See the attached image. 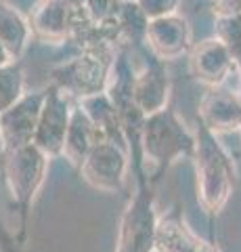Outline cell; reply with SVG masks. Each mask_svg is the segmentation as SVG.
Segmentation results:
<instances>
[{
  "mask_svg": "<svg viewBox=\"0 0 241 252\" xmlns=\"http://www.w3.org/2000/svg\"><path fill=\"white\" fill-rule=\"evenodd\" d=\"M72 114L74 109H69V101L63 97V89L51 86L46 91L40 120H38L36 135H34V145L40 147L49 158L63 154Z\"/></svg>",
  "mask_w": 241,
  "mask_h": 252,
  "instance_id": "7",
  "label": "cell"
},
{
  "mask_svg": "<svg viewBox=\"0 0 241 252\" xmlns=\"http://www.w3.org/2000/svg\"><path fill=\"white\" fill-rule=\"evenodd\" d=\"M231 53L218 38L204 40L191 53V69L197 78L206 82H218L231 65Z\"/></svg>",
  "mask_w": 241,
  "mask_h": 252,
  "instance_id": "15",
  "label": "cell"
},
{
  "mask_svg": "<svg viewBox=\"0 0 241 252\" xmlns=\"http://www.w3.org/2000/svg\"><path fill=\"white\" fill-rule=\"evenodd\" d=\"M155 250L158 252H216L199 240L176 215H168L158 220L155 227Z\"/></svg>",
  "mask_w": 241,
  "mask_h": 252,
  "instance_id": "12",
  "label": "cell"
},
{
  "mask_svg": "<svg viewBox=\"0 0 241 252\" xmlns=\"http://www.w3.org/2000/svg\"><path fill=\"white\" fill-rule=\"evenodd\" d=\"M11 63H13L11 53L6 51V46L2 44V40H0V67H6V65H11Z\"/></svg>",
  "mask_w": 241,
  "mask_h": 252,
  "instance_id": "22",
  "label": "cell"
},
{
  "mask_svg": "<svg viewBox=\"0 0 241 252\" xmlns=\"http://www.w3.org/2000/svg\"><path fill=\"white\" fill-rule=\"evenodd\" d=\"M29 23L21 17V15L13 9V6L4 4L0 0V40L11 53L13 61L26 51L27 40H29Z\"/></svg>",
  "mask_w": 241,
  "mask_h": 252,
  "instance_id": "16",
  "label": "cell"
},
{
  "mask_svg": "<svg viewBox=\"0 0 241 252\" xmlns=\"http://www.w3.org/2000/svg\"><path fill=\"white\" fill-rule=\"evenodd\" d=\"M132 101L145 118L166 109L168 78L158 61H151L132 76Z\"/></svg>",
  "mask_w": 241,
  "mask_h": 252,
  "instance_id": "11",
  "label": "cell"
},
{
  "mask_svg": "<svg viewBox=\"0 0 241 252\" xmlns=\"http://www.w3.org/2000/svg\"><path fill=\"white\" fill-rule=\"evenodd\" d=\"M59 74V89L82 94V99L99 94L103 93L111 76V53L105 44H95L78 59L61 67Z\"/></svg>",
  "mask_w": 241,
  "mask_h": 252,
  "instance_id": "5",
  "label": "cell"
},
{
  "mask_svg": "<svg viewBox=\"0 0 241 252\" xmlns=\"http://www.w3.org/2000/svg\"><path fill=\"white\" fill-rule=\"evenodd\" d=\"M23 74L19 65L0 67V114L13 107L23 97Z\"/></svg>",
  "mask_w": 241,
  "mask_h": 252,
  "instance_id": "17",
  "label": "cell"
},
{
  "mask_svg": "<svg viewBox=\"0 0 241 252\" xmlns=\"http://www.w3.org/2000/svg\"><path fill=\"white\" fill-rule=\"evenodd\" d=\"M138 147H141L145 160L155 166L153 179H158L174 158L195 147V141L187 135V130L170 109H161V112L145 118L141 137H138Z\"/></svg>",
  "mask_w": 241,
  "mask_h": 252,
  "instance_id": "1",
  "label": "cell"
},
{
  "mask_svg": "<svg viewBox=\"0 0 241 252\" xmlns=\"http://www.w3.org/2000/svg\"><path fill=\"white\" fill-rule=\"evenodd\" d=\"M214 11H218L220 17H233L241 11V0H214Z\"/></svg>",
  "mask_w": 241,
  "mask_h": 252,
  "instance_id": "21",
  "label": "cell"
},
{
  "mask_svg": "<svg viewBox=\"0 0 241 252\" xmlns=\"http://www.w3.org/2000/svg\"><path fill=\"white\" fill-rule=\"evenodd\" d=\"M46 164H49V156L34 143L6 152L4 181H6V187H9L15 204L19 208L21 229H26L27 212L32 208V202L36 198L38 189L44 183Z\"/></svg>",
  "mask_w": 241,
  "mask_h": 252,
  "instance_id": "2",
  "label": "cell"
},
{
  "mask_svg": "<svg viewBox=\"0 0 241 252\" xmlns=\"http://www.w3.org/2000/svg\"><path fill=\"white\" fill-rule=\"evenodd\" d=\"M99 143V132L95 128V124L88 118V114L82 107L74 109L72 114V122H69V130L65 137V145H63V156L67 158V162L74 168L80 170L84 160L88 158L92 152V147Z\"/></svg>",
  "mask_w": 241,
  "mask_h": 252,
  "instance_id": "13",
  "label": "cell"
},
{
  "mask_svg": "<svg viewBox=\"0 0 241 252\" xmlns=\"http://www.w3.org/2000/svg\"><path fill=\"white\" fill-rule=\"evenodd\" d=\"M218 40L227 46L233 59L241 63V15L218 19Z\"/></svg>",
  "mask_w": 241,
  "mask_h": 252,
  "instance_id": "18",
  "label": "cell"
},
{
  "mask_svg": "<svg viewBox=\"0 0 241 252\" xmlns=\"http://www.w3.org/2000/svg\"><path fill=\"white\" fill-rule=\"evenodd\" d=\"M120 9V0H84V13L92 23H113Z\"/></svg>",
  "mask_w": 241,
  "mask_h": 252,
  "instance_id": "19",
  "label": "cell"
},
{
  "mask_svg": "<svg viewBox=\"0 0 241 252\" xmlns=\"http://www.w3.org/2000/svg\"><path fill=\"white\" fill-rule=\"evenodd\" d=\"M120 2H128V0H120Z\"/></svg>",
  "mask_w": 241,
  "mask_h": 252,
  "instance_id": "23",
  "label": "cell"
},
{
  "mask_svg": "<svg viewBox=\"0 0 241 252\" xmlns=\"http://www.w3.org/2000/svg\"><path fill=\"white\" fill-rule=\"evenodd\" d=\"M78 9L82 6H74L67 0H40L29 15V28L44 40L61 42L76 26Z\"/></svg>",
  "mask_w": 241,
  "mask_h": 252,
  "instance_id": "10",
  "label": "cell"
},
{
  "mask_svg": "<svg viewBox=\"0 0 241 252\" xmlns=\"http://www.w3.org/2000/svg\"><path fill=\"white\" fill-rule=\"evenodd\" d=\"M155 227H158V219L153 212L151 191L145 185V181H141L138 191L128 202L122 215L115 252H153Z\"/></svg>",
  "mask_w": 241,
  "mask_h": 252,
  "instance_id": "4",
  "label": "cell"
},
{
  "mask_svg": "<svg viewBox=\"0 0 241 252\" xmlns=\"http://www.w3.org/2000/svg\"><path fill=\"white\" fill-rule=\"evenodd\" d=\"M136 2L143 9V13L147 15V19L151 21V19H160V17H166V15H172L178 0H136Z\"/></svg>",
  "mask_w": 241,
  "mask_h": 252,
  "instance_id": "20",
  "label": "cell"
},
{
  "mask_svg": "<svg viewBox=\"0 0 241 252\" xmlns=\"http://www.w3.org/2000/svg\"><path fill=\"white\" fill-rule=\"evenodd\" d=\"M197 156V181H199V198L208 212H218L227 202L231 191V170L227 156L216 145L214 137L206 126L195 139Z\"/></svg>",
  "mask_w": 241,
  "mask_h": 252,
  "instance_id": "3",
  "label": "cell"
},
{
  "mask_svg": "<svg viewBox=\"0 0 241 252\" xmlns=\"http://www.w3.org/2000/svg\"><path fill=\"white\" fill-rule=\"evenodd\" d=\"M128 172L126 147L113 141H99L80 166V175L88 185L101 191L122 189Z\"/></svg>",
  "mask_w": 241,
  "mask_h": 252,
  "instance_id": "6",
  "label": "cell"
},
{
  "mask_svg": "<svg viewBox=\"0 0 241 252\" xmlns=\"http://www.w3.org/2000/svg\"><path fill=\"white\" fill-rule=\"evenodd\" d=\"M201 122L208 130H231L235 126H241V105L231 94L214 91L204 97L199 107Z\"/></svg>",
  "mask_w": 241,
  "mask_h": 252,
  "instance_id": "14",
  "label": "cell"
},
{
  "mask_svg": "<svg viewBox=\"0 0 241 252\" xmlns=\"http://www.w3.org/2000/svg\"><path fill=\"white\" fill-rule=\"evenodd\" d=\"M44 97H46V91L27 93L13 107L0 114V143L4 145L6 152L34 143Z\"/></svg>",
  "mask_w": 241,
  "mask_h": 252,
  "instance_id": "8",
  "label": "cell"
},
{
  "mask_svg": "<svg viewBox=\"0 0 241 252\" xmlns=\"http://www.w3.org/2000/svg\"><path fill=\"white\" fill-rule=\"evenodd\" d=\"M191 32L183 17L178 15H166L160 19H151L147 26L145 40L149 44L155 59H174L189 46Z\"/></svg>",
  "mask_w": 241,
  "mask_h": 252,
  "instance_id": "9",
  "label": "cell"
}]
</instances>
